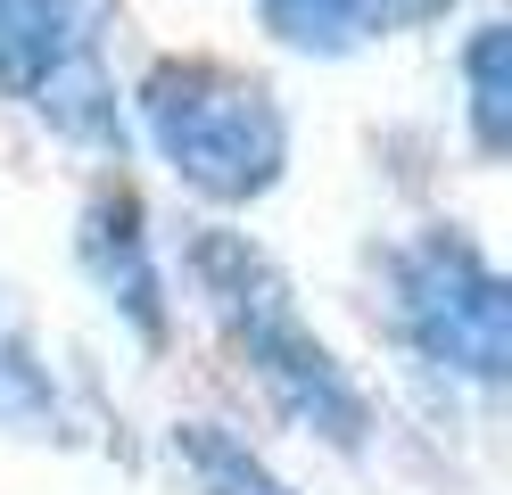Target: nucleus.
<instances>
[{
	"label": "nucleus",
	"mask_w": 512,
	"mask_h": 495,
	"mask_svg": "<svg viewBox=\"0 0 512 495\" xmlns=\"http://www.w3.org/2000/svg\"><path fill=\"white\" fill-rule=\"evenodd\" d=\"M190 273H199L215 322L232 330V347L248 355L256 388L273 396V413H290L298 429L331 438L339 454H356L364 429H372V405H364V388L347 380V363L306 330L281 264L256 248L248 231H199V240H190Z\"/></svg>",
	"instance_id": "f257e3e1"
},
{
	"label": "nucleus",
	"mask_w": 512,
	"mask_h": 495,
	"mask_svg": "<svg viewBox=\"0 0 512 495\" xmlns=\"http://www.w3.org/2000/svg\"><path fill=\"white\" fill-rule=\"evenodd\" d=\"M141 132L174 174L215 198V207H248L281 182L290 165V116H281L273 83L240 75L215 58H157L141 75Z\"/></svg>",
	"instance_id": "f03ea898"
},
{
	"label": "nucleus",
	"mask_w": 512,
	"mask_h": 495,
	"mask_svg": "<svg viewBox=\"0 0 512 495\" xmlns=\"http://www.w3.org/2000/svg\"><path fill=\"white\" fill-rule=\"evenodd\" d=\"M389 314H397V339L422 363H438L455 380H479V388L504 380V363H512V289L479 256L471 231H455V223L413 231L389 256Z\"/></svg>",
	"instance_id": "7ed1b4c3"
},
{
	"label": "nucleus",
	"mask_w": 512,
	"mask_h": 495,
	"mask_svg": "<svg viewBox=\"0 0 512 495\" xmlns=\"http://www.w3.org/2000/svg\"><path fill=\"white\" fill-rule=\"evenodd\" d=\"M75 256H83L91 289H100L149 347L166 339V273H157V248H149V223H141V198L133 190H116V182L91 190L83 231H75Z\"/></svg>",
	"instance_id": "20e7f679"
},
{
	"label": "nucleus",
	"mask_w": 512,
	"mask_h": 495,
	"mask_svg": "<svg viewBox=\"0 0 512 495\" xmlns=\"http://www.w3.org/2000/svg\"><path fill=\"white\" fill-rule=\"evenodd\" d=\"M83 42H100V33L83 25L75 0H0V91L34 99L58 75V58Z\"/></svg>",
	"instance_id": "39448f33"
},
{
	"label": "nucleus",
	"mask_w": 512,
	"mask_h": 495,
	"mask_svg": "<svg viewBox=\"0 0 512 495\" xmlns=\"http://www.w3.org/2000/svg\"><path fill=\"white\" fill-rule=\"evenodd\" d=\"M50 132H67V141L83 149H124V108H116V83H108V66H100V42H83L58 58V75L25 99Z\"/></svg>",
	"instance_id": "423d86ee"
},
{
	"label": "nucleus",
	"mask_w": 512,
	"mask_h": 495,
	"mask_svg": "<svg viewBox=\"0 0 512 495\" xmlns=\"http://www.w3.org/2000/svg\"><path fill=\"white\" fill-rule=\"evenodd\" d=\"M174 454H182V471L199 479V495H298L265 454H256L248 438H232L223 421H182Z\"/></svg>",
	"instance_id": "0eeeda50"
},
{
	"label": "nucleus",
	"mask_w": 512,
	"mask_h": 495,
	"mask_svg": "<svg viewBox=\"0 0 512 495\" xmlns=\"http://www.w3.org/2000/svg\"><path fill=\"white\" fill-rule=\"evenodd\" d=\"M463 83H471V141L479 157H504L512 141V75H504V25H471L463 42Z\"/></svg>",
	"instance_id": "6e6552de"
},
{
	"label": "nucleus",
	"mask_w": 512,
	"mask_h": 495,
	"mask_svg": "<svg viewBox=\"0 0 512 495\" xmlns=\"http://www.w3.org/2000/svg\"><path fill=\"white\" fill-rule=\"evenodd\" d=\"M0 421H9V429L58 421V380H50V363L34 355L25 322L9 314V297H0Z\"/></svg>",
	"instance_id": "1a4fd4ad"
},
{
	"label": "nucleus",
	"mask_w": 512,
	"mask_h": 495,
	"mask_svg": "<svg viewBox=\"0 0 512 495\" xmlns=\"http://www.w3.org/2000/svg\"><path fill=\"white\" fill-rule=\"evenodd\" d=\"M256 9H265V25H273L290 50H306V58H339V50L364 42L356 0H256Z\"/></svg>",
	"instance_id": "9d476101"
},
{
	"label": "nucleus",
	"mask_w": 512,
	"mask_h": 495,
	"mask_svg": "<svg viewBox=\"0 0 512 495\" xmlns=\"http://www.w3.org/2000/svg\"><path fill=\"white\" fill-rule=\"evenodd\" d=\"M455 0H356V17H364V33L372 25H430V17H446Z\"/></svg>",
	"instance_id": "9b49d317"
}]
</instances>
